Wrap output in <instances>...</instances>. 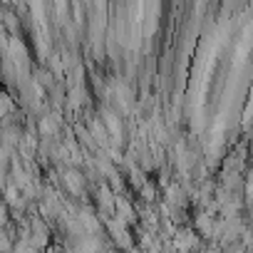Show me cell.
I'll return each instance as SVG.
<instances>
[{
	"label": "cell",
	"instance_id": "6da1fadb",
	"mask_svg": "<svg viewBox=\"0 0 253 253\" xmlns=\"http://www.w3.org/2000/svg\"><path fill=\"white\" fill-rule=\"evenodd\" d=\"M10 109V97H5V94H0V114H5Z\"/></svg>",
	"mask_w": 253,
	"mask_h": 253
},
{
	"label": "cell",
	"instance_id": "7a4b0ae2",
	"mask_svg": "<svg viewBox=\"0 0 253 253\" xmlns=\"http://www.w3.org/2000/svg\"><path fill=\"white\" fill-rule=\"evenodd\" d=\"M5 218H8V213H5V206L0 204V223H5Z\"/></svg>",
	"mask_w": 253,
	"mask_h": 253
}]
</instances>
